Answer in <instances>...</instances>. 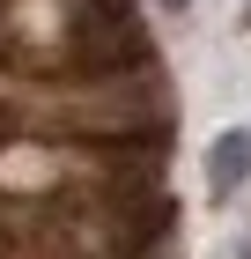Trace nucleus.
<instances>
[{"mask_svg":"<svg viewBox=\"0 0 251 259\" xmlns=\"http://www.w3.org/2000/svg\"><path fill=\"white\" fill-rule=\"evenodd\" d=\"M0 119L8 134H52V141H170L177 97L155 52L126 67H89V74L0 67Z\"/></svg>","mask_w":251,"mask_h":259,"instance_id":"nucleus-1","label":"nucleus"},{"mask_svg":"<svg viewBox=\"0 0 251 259\" xmlns=\"http://www.w3.org/2000/svg\"><path fill=\"white\" fill-rule=\"evenodd\" d=\"M155 8H170V15H185V8H192V0H155Z\"/></svg>","mask_w":251,"mask_h":259,"instance_id":"nucleus-5","label":"nucleus"},{"mask_svg":"<svg viewBox=\"0 0 251 259\" xmlns=\"http://www.w3.org/2000/svg\"><path fill=\"white\" fill-rule=\"evenodd\" d=\"M0 45L22 74H89L148 60V22L126 0H0Z\"/></svg>","mask_w":251,"mask_h":259,"instance_id":"nucleus-2","label":"nucleus"},{"mask_svg":"<svg viewBox=\"0 0 251 259\" xmlns=\"http://www.w3.org/2000/svg\"><path fill=\"white\" fill-rule=\"evenodd\" d=\"M222 259H251V237H229V244H222Z\"/></svg>","mask_w":251,"mask_h":259,"instance_id":"nucleus-4","label":"nucleus"},{"mask_svg":"<svg viewBox=\"0 0 251 259\" xmlns=\"http://www.w3.org/2000/svg\"><path fill=\"white\" fill-rule=\"evenodd\" d=\"M0 141H8V119H0Z\"/></svg>","mask_w":251,"mask_h":259,"instance_id":"nucleus-6","label":"nucleus"},{"mask_svg":"<svg viewBox=\"0 0 251 259\" xmlns=\"http://www.w3.org/2000/svg\"><path fill=\"white\" fill-rule=\"evenodd\" d=\"M244 30H251V8H244Z\"/></svg>","mask_w":251,"mask_h":259,"instance_id":"nucleus-7","label":"nucleus"},{"mask_svg":"<svg viewBox=\"0 0 251 259\" xmlns=\"http://www.w3.org/2000/svg\"><path fill=\"white\" fill-rule=\"evenodd\" d=\"M236 185H251V126H222L207 141V200L229 207Z\"/></svg>","mask_w":251,"mask_h":259,"instance_id":"nucleus-3","label":"nucleus"}]
</instances>
